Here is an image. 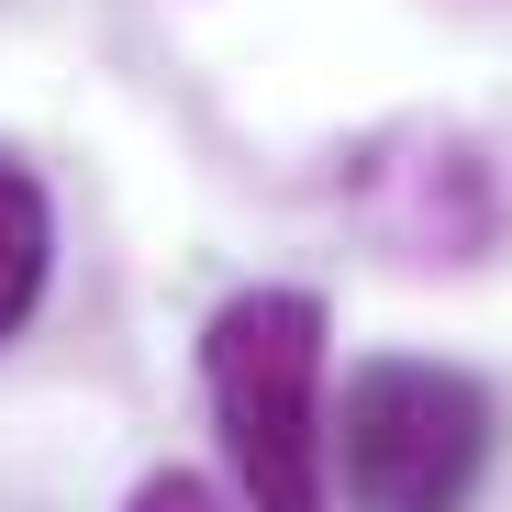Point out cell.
I'll return each mask as SVG.
<instances>
[{
  "label": "cell",
  "instance_id": "1",
  "mask_svg": "<svg viewBox=\"0 0 512 512\" xmlns=\"http://www.w3.org/2000/svg\"><path fill=\"white\" fill-rule=\"evenodd\" d=\"M201 379L245 512H323L334 435H323V301L312 290H234L201 334Z\"/></svg>",
  "mask_w": 512,
  "mask_h": 512
},
{
  "label": "cell",
  "instance_id": "3",
  "mask_svg": "<svg viewBox=\"0 0 512 512\" xmlns=\"http://www.w3.org/2000/svg\"><path fill=\"white\" fill-rule=\"evenodd\" d=\"M45 268H56V212H45V190H34V167L0 156V346L34 323Z\"/></svg>",
  "mask_w": 512,
  "mask_h": 512
},
{
  "label": "cell",
  "instance_id": "2",
  "mask_svg": "<svg viewBox=\"0 0 512 512\" xmlns=\"http://www.w3.org/2000/svg\"><path fill=\"white\" fill-rule=\"evenodd\" d=\"M323 435L357 512H468L490 468V390L446 357H368Z\"/></svg>",
  "mask_w": 512,
  "mask_h": 512
},
{
  "label": "cell",
  "instance_id": "4",
  "mask_svg": "<svg viewBox=\"0 0 512 512\" xmlns=\"http://www.w3.org/2000/svg\"><path fill=\"white\" fill-rule=\"evenodd\" d=\"M123 512H223V490H212V479H190V468H156Z\"/></svg>",
  "mask_w": 512,
  "mask_h": 512
}]
</instances>
